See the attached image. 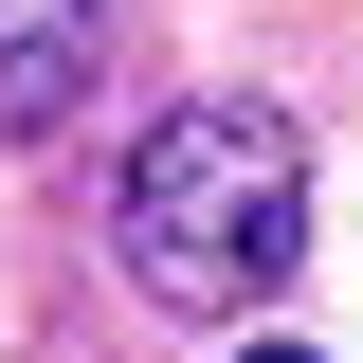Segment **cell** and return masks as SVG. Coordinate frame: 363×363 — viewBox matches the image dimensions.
<instances>
[{
  "instance_id": "cell-1",
  "label": "cell",
  "mask_w": 363,
  "mask_h": 363,
  "mask_svg": "<svg viewBox=\"0 0 363 363\" xmlns=\"http://www.w3.org/2000/svg\"><path fill=\"white\" fill-rule=\"evenodd\" d=\"M128 272L164 291V309H255V291H291V255H309V145H291V109H255V91H200V109H164V128L128 145Z\"/></svg>"
},
{
  "instance_id": "cell-2",
  "label": "cell",
  "mask_w": 363,
  "mask_h": 363,
  "mask_svg": "<svg viewBox=\"0 0 363 363\" xmlns=\"http://www.w3.org/2000/svg\"><path fill=\"white\" fill-rule=\"evenodd\" d=\"M91 73H109V0H0V128H73Z\"/></svg>"
},
{
  "instance_id": "cell-3",
  "label": "cell",
  "mask_w": 363,
  "mask_h": 363,
  "mask_svg": "<svg viewBox=\"0 0 363 363\" xmlns=\"http://www.w3.org/2000/svg\"><path fill=\"white\" fill-rule=\"evenodd\" d=\"M255 363H327V345H255Z\"/></svg>"
}]
</instances>
